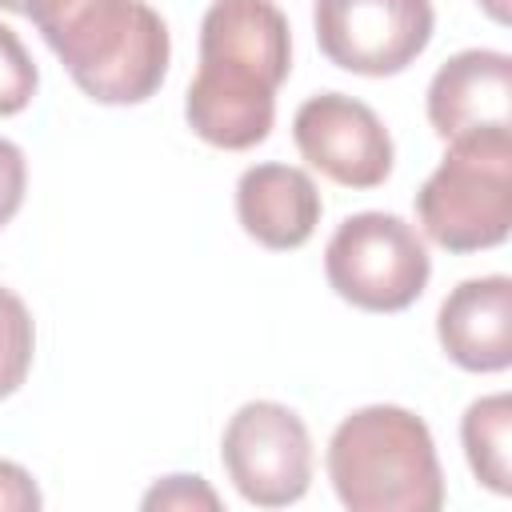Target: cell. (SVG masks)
I'll return each instance as SVG.
<instances>
[{
    "instance_id": "cell-2",
    "label": "cell",
    "mask_w": 512,
    "mask_h": 512,
    "mask_svg": "<svg viewBox=\"0 0 512 512\" xmlns=\"http://www.w3.org/2000/svg\"><path fill=\"white\" fill-rule=\"evenodd\" d=\"M328 480L352 512H436L444 504L432 432L400 404H368L336 424Z\"/></svg>"
},
{
    "instance_id": "cell-18",
    "label": "cell",
    "mask_w": 512,
    "mask_h": 512,
    "mask_svg": "<svg viewBox=\"0 0 512 512\" xmlns=\"http://www.w3.org/2000/svg\"><path fill=\"white\" fill-rule=\"evenodd\" d=\"M72 0H0V8L4 12H16V16H28L36 28L44 24V20H52L60 8H68Z\"/></svg>"
},
{
    "instance_id": "cell-6",
    "label": "cell",
    "mask_w": 512,
    "mask_h": 512,
    "mask_svg": "<svg viewBox=\"0 0 512 512\" xmlns=\"http://www.w3.org/2000/svg\"><path fill=\"white\" fill-rule=\"evenodd\" d=\"M220 464L248 504L284 508L312 484V436L288 404L248 400L224 428Z\"/></svg>"
},
{
    "instance_id": "cell-9",
    "label": "cell",
    "mask_w": 512,
    "mask_h": 512,
    "mask_svg": "<svg viewBox=\"0 0 512 512\" xmlns=\"http://www.w3.org/2000/svg\"><path fill=\"white\" fill-rule=\"evenodd\" d=\"M428 124L440 140L512 128V60L496 48H464L428 84Z\"/></svg>"
},
{
    "instance_id": "cell-17",
    "label": "cell",
    "mask_w": 512,
    "mask_h": 512,
    "mask_svg": "<svg viewBox=\"0 0 512 512\" xmlns=\"http://www.w3.org/2000/svg\"><path fill=\"white\" fill-rule=\"evenodd\" d=\"M40 508V488L28 468L0 460V512H36Z\"/></svg>"
},
{
    "instance_id": "cell-15",
    "label": "cell",
    "mask_w": 512,
    "mask_h": 512,
    "mask_svg": "<svg viewBox=\"0 0 512 512\" xmlns=\"http://www.w3.org/2000/svg\"><path fill=\"white\" fill-rule=\"evenodd\" d=\"M144 508L148 512H156V508H208V512H216L220 496L200 476H164L160 484H152L144 492Z\"/></svg>"
},
{
    "instance_id": "cell-12",
    "label": "cell",
    "mask_w": 512,
    "mask_h": 512,
    "mask_svg": "<svg viewBox=\"0 0 512 512\" xmlns=\"http://www.w3.org/2000/svg\"><path fill=\"white\" fill-rule=\"evenodd\" d=\"M460 440H464L472 476L488 492L508 496L512 492V400L508 392L472 400L460 420Z\"/></svg>"
},
{
    "instance_id": "cell-1",
    "label": "cell",
    "mask_w": 512,
    "mask_h": 512,
    "mask_svg": "<svg viewBox=\"0 0 512 512\" xmlns=\"http://www.w3.org/2000/svg\"><path fill=\"white\" fill-rule=\"evenodd\" d=\"M288 72L292 32L272 0H212L200 20V68L184 92L188 128L224 152L264 144Z\"/></svg>"
},
{
    "instance_id": "cell-14",
    "label": "cell",
    "mask_w": 512,
    "mask_h": 512,
    "mask_svg": "<svg viewBox=\"0 0 512 512\" xmlns=\"http://www.w3.org/2000/svg\"><path fill=\"white\" fill-rule=\"evenodd\" d=\"M36 84H40V72L24 48V40L0 24V116H16L32 104L36 96Z\"/></svg>"
},
{
    "instance_id": "cell-10",
    "label": "cell",
    "mask_w": 512,
    "mask_h": 512,
    "mask_svg": "<svg viewBox=\"0 0 512 512\" xmlns=\"http://www.w3.org/2000/svg\"><path fill=\"white\" fill-rule=\"evenodd\" d=\"M436 336L464 372H504L512 364V280L500 272L460 280L436 312Z\"/></svg>"
},
{
    "instance_id": "cell-4",
    "label": "cell",
    "mask_w": 512,
    "mask_h": 512,
    "mask_svg": "<svg viewBox=\"0 0 512 512\" xmlns=\"http://www.w3.org/2000/svg\"><path fill=\"white\" fill-rule=\"evenodd\" d=\"M416 216L432 244L480 252L512 228V128L448 140L444 160L416 192Z\"/></svg>"
},
{
    "instance_id": "cell-16",
    "label": "cell",
    "mask_w": 512,
    "mask_h": 512,
    "mask_svg": "<svg viewBox=\"0 0 512 512\" xmlns=\"http://www.w3.org/2000/svg\"><path fill=\"white\" fill-rule=\"evenodd\" d=\"M24 188H28V164L24 152L0 136V228L20 212L24 204Z\"/></svg>"
},
{
    "instance_id": "cell-13",
    "label": "cell",
    "mask_w": 512,
    "mask_h": 512,
    "mask_svg": "<svg viewBox=\"0 0 512 512\" xmlns=\"http://www.w3.org/2000/svg\"><path fill=\"white\" fill-rule=\"evenodd\" d=\"M32 352H36V324L28 304L0 284V400L12 396L32 368Z\"/></svg>"
},
{
    "instance_id": "cell-11",
    "label": "cell",
    "mask_w": 512,
    "mask_h": 512,
    "mask_svg": "<svg viewBox=\"0 0 512 512\" xmlns=\"http://www.w3.org/2000/svg\"><path fill=\"white\" fill-rule=\"evenodd\" d=\"M320 212H324L320 188L304 168L252 164L236 180L240 228L272 252H292V248L308 244L320 224Z\"/></svg>"
},
{
    "instance_id": "cell-3",
    "label": "cell",
    "mask_w": 512,
    "mask_h": 512,
    "mask_svg": "<svg viewBox=\"0 0 512 512\" xmlns=\"http://www.w3.org/2000/svg\"><path fill=\"white\" fill-rule=\"evenodd\" d=\"M40 36L96 104H144L168 76V24L148 0H72Z\"/></svg>"
},
{
    "instance_id": "cell-8",
    "label": "cell",
    "mask_w": 512,
    "mask_h": 512,
    "mask_svg": "<svg viewBox=\"0 0 512 512\" xmlns=\"http://www.w3.org/2000/svg\"><path fill=\"white\" fill-rule=\"evenodd\" d=\"M300 156L344 188H376L392 172V136L384 120L356 96L316 92L292 116Z\"/></svg>"
},
{
    "instance_id": "cell-7",
    "label": "cell",
    "mask_w": 512,
    "mask_h": 512,
    "mask_svg": "<svg viewBox=\"0 0 512 512\" xmlns=\"http://www.w3.org/2000/svg\"><path fill=\"white\" fill-rule=\"evenodd\" d=\"M320 52L356 76H396L432 40V0H316Z\"/></svg>"
},
{
    "instance_id": "cell-19",
    "label": "cell",
    "mask_w": 512,
    "mask_h": 512,
    "mask_svg": "<svg viewBox=\"0 0 512 512\" xmlns=\"http://www.w3.org/2000/svg\"><path fill=\"white\" fill-rule=\"evenodd\" d=\"M480 8H484L496 24H508V0H480Z\"/></svg>"
},
{
    "instance_id": "cell-5",
    "label": "cell",
    "mask_w": 512,
    "mask_h": 512,
    "mask_svg": "<svg viewBox=\"0 0 512 512\" xmlns=\"http://www.w3.org/2000/svg\"><path fill=\"white\" fill-rule=\"evenodd\" d=\"M324 276L352 308L404 312L428 288L432 256L408 220L392 212H356L332 232Z\"/></svg>"
}]
</instances>
